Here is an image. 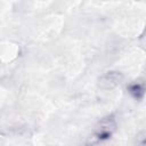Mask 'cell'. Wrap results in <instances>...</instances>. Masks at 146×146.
<instances>
[{"mask_svg": "<svg viewBox=\"0 0 146 146\" xmlns=\"http://www.w3.org/2000/svg\"><path fill=\"white\" fill-rule=\"evenodd\" d=\"M116 130V121L114 115H107L103 117L95 127L92 133L88 137L86 146H96L97 144L107 140Z\"/></svg>", "mask_w": 146, "mask_h": 146, "instance_id": "1", "label": "cell"}, {"mask_svg": "<svg viewBox=\"0 0 146 146\" xmlns=\"http://www.w3.org/2000/svg\"><path fill=\"white\" fill-rule=\"evenodd\" d=\"M122 80H123L122 73L116 72V71H111V72H106L99 78L98 84L100 88L108 90V89H113L114 87L119 86Z\"/></svg>", "mask_w": 146, "mask_h": 146, "instance_id": "2", "label": "cell"}, {"mask_svg": "<svg viewBox=\"0 0 146 146\" xmlns=\"http://www.w3.org/2000/svg\"><path fill=\"white\" fill-rule=\"evenodd\" d=\"M128 90L130 95L136 99H141L146 91V84L140 81H135L128 86Z\"/></svg>", "mask_w": 146, "mask_h": 146, "instance_id": "3", "label": "cell"}, {"mask_svg": "<svg viewBox=\"0 0 146 146\" xmlns=\"http://www.w3.org/2000/svg\"><path fill=\"white\" fill-rule=\"evenodd\" d=\"M136 146H146V131H140L136 136Z\"/></svg>", "mask_w": 146, "mask_h": 146, "instance_id": "4", "label": "cell"}]
</instances>
